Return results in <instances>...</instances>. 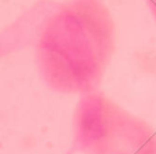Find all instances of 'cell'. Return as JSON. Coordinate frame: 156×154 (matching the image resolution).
Wrapping results in <instances>:
<instances>
[{
    "label": "cell",
    "instance_id": "6da1fadb",
    "mask_svg": "<svg viewBox=\"0 0 156 154\" xmlns=\"http://www.w3.org/2000/svg\"><path fill=\"white\" fill-rule=\"evenodd\" d=\"M38 76L49 89L85 95L97 91L115 50V24L97 0L52 7L34 41Z\"/></svg>",
    "mask_w": 156,
    "mask_h": 154
},
{
    "label": "cell",
    "instance_id": "277c9868",
    "mask_svg": "<svg viewBox=\"0 0 156 154\" xmlns=\"http://www.w3.org/2000/svg\"><path fill=\"white\" fill-rule=\"evenodd\" d=\"M97 2H100V0H97Z\"/></svg>",
    "mask_w": 156,
    "mask_h": 154
},
{
    "label": "cell",
    "instance_id": "3957f363",
    "mask_svg": "<svg viewBox=\"0 0 156 154\" xmlns=\"http://www.w3.org/2000/svg\"><path fill=\"white\" fill-rule=\"evenodd\" d=\"M145 2H147V6H148L149 11H151L152 17H154L156 21V0H145Z\"/></svg>",
    "mask_w": 156,
    "mask_h": 154
},
{
    "label": "cell",
    "instance_id": "7a4b0ae2",
    "mask_svg": "<svg viewBox=\"0 0 156 154\" xmlns=\"http://www.w3.org/2000/svg\"><path fill=\"white\" fill-rule=\"evenodd\" d=\"M73 149L82 154H156V130L97 89L81 95L76 105Z\"/></svg>",
    "mask_w": 156,
    "mask_h": 154
}]
</instances>
